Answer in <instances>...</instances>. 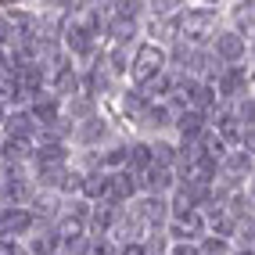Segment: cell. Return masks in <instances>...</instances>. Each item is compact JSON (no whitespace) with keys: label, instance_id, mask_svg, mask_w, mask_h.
<instances>
[{"label":"cell","instance_id":"7","mask_svg":"<svg viewBox=\"0 0 255 255\" xmlns=\"http://www.w3.org/2000/svg\"><path fill=\"white\" fill-rule=\"evenodd\" d=\"M126 165H133V169H151V165H155V158H151V147H147V144L126 147Z\"/></svg>","mask_w":255,"mask_h":255},{"label":"cell","instance_id":"1","mask_svg":"<svg viewBox=\"0 0 255 255\" xmlns=\"http://www.w3.org/2000/svg\"><path fill=\"white\" fill-rule=\"evenodd\" d=\"M162 65H165V54L155 50L151 43H144L137 50V58H133V79H137V83H151V79L162 72Z\"/></svg>","mask_w":255,"mask_h":255},{"label":"cell","instance_id":"11","mask_svg":"<svg viewBox=\"0 0 255 255\" xmlns=\"http://www.w3.org/2000/svg\"><path fill=\"white\" fill-rule=\"evenodd\" d=\"M108 29L115 32V40H119V43H126V40L133 36V22H129V18H123V14H115Z\"/></svg>","mask_w":255,"mask_h":255},{"label":"cell","instance_id":"10","mask_svg":"<svg viewBox=\"0 0 255 255\" xmlns=\"http://www.w3.org/2000/svg\"><path fill=\"white\" fill-rule=\"evenodd\" d=\"M83 194H87V198H101V194H108V173H105V169L87 176V183H83Z\"/></svg>","mask_w":255,"mask_h":255},{"label":"cell","instance_id":"18","mask_svg":"<svg viewBox=\"0 0 255 255\" xmlns=\"http://www.w3.org/2000/svg\"><path fill=\"white\" fill-rule=\"evenodd\" d=\"M252 191H255V187H252Z\"/></svg>","mask_w":255,"mask_h":255},{"label":"cell","instance_id":"17","mask_svg":"<svg viewBox=\"0 0 255 255\" xmlns=\"http://www.w3.org/2000/svg\"><path fill=\"white\" fill-rule=\"evenodd\" d=\"M173 255H201V252H198V248H187V245H180Z\"/></svg>","mask_w":255,"mask_h":255},{"label":"cell","instance_id":"14","mask_svg":"<svg viewBox=\"0 0 255 255\" xmlns=\"http://www.w3.org/2000/svg\"><path fill=\"white\" fill-rule=\"evenodd\" d=\"M241 119L255 129V101H245V105H241Z\"/></svg>","mask_w":255,"mask_h":255},{"label":"cell","instance_id":"15","mask_svg":"<svg viewBox=\"0 0 255 255\" xmlns=\"http://www.w3.org/2000/svg\"><path fill=\"white\" fill-rule=\"evenodd\" d=\"M241 144H245V151H252V155H255V129L241 133Z\"/></svg>","mask_w":255,"mask_h":255},{"label":"cell","instance_id":"16","mask_svg":"<svg viewBox=\"0 0 255 255\" xmlns=\"http://www.w3.org/2000/svg\"><path fill=\"white\" fill-rule=\"evenodd\" d=\"M205 252H209V255H219V252H223V241H209Z\"/></svg>","mask_w":255,"mask_h":255},{"label":"cell","instance_id":"6","mask_svg":"<svg viewBox=\"0 0 255 255\" xmlns=\"http://www.w3.org/2000/svg\"><path fill=\"white\" fill-rule=\"evenodd\" d=\"M144 187H147V191H155V194H158V191H169V187H173V176H169V169H165V165H151Z\"/></svg>","mask_w":255,"mask_h":255},{"label":"cell","instance_id":"13","mask_svg":"<svg viewBox=\"0 0 255 255\" xmlns=\"http://www.w3.org/2000/svg\"><path fill=\"white\" fill-rule=\"evenodd\" d=\"M248 165H252V162H248L245 151H237V155H230V158H227V169H234V173H245Z\"/></svg>","mask_w":255,"mask_h":255},{"label":"cell","instance_id":"9","mask_svg":"<svg viewBox=\"0 0 255 255\" xmlns=\"http://www.w3.org/2000/svg\"><path fill=\"white\" fill-rule=\"evenodd\" d=\"M212 97H216V90L209 87V83H191V94H187V101L194 105V112L205 108V105H212Z\"/></svg>","mask_w":255,"mask_h":255},{"label":"cell","instance_id":"8","mask_svg":"<svg viewBox=\"0 0 255 255\" xmlns=\"http://www.w3.org/2000/svg\"><path fill=\"white\" fill-rule=\"evenodd\" d=\"M32 123H36V119H32L29 112H18V115H11V119H7V129H11V137H14V140H25L29 133H32Z\"/></svg>","mask_w":255,"mask_h":255},{"label":"cell","instance_id":"5","mask_svg":"<svg viewBox=\"0 0 255 255\" xmlns=\"http://www.w3.org/2000/svg\"><path fill=\"white\" fill-rule=\"evenodd\" d=\"M0 223H4L7 234H25L32 227V216L22 212V209H4V212H0Z\"/></svg>","mask_w":255,"mask_h":255},{"label":"cell","instance_id":"2","mask_svg":"<svg viewBox=\"0 0 255 255\" xmlns=\"http://www.w3.org/2000/svg\"><path fill=\"white\" fill-rule=\"evenodd\" d=\"M216 58H223V61L245 58V40L237 36V32H223V36H216Z\"/></svg>","mask_w":255,"mask_h":255},{"label":"cell","instance_id":"12","mask_svg":"<svg viewBox=\"0 0 255 255\" xmlns=\"http://www.w3.org/2000/svg\"><path fill=\"white\" fill-rule=\"evenodd\" d=\"M40 162H65V147L61 144H47V147H40Z\"/></svg>","mask_w":255,"mask_h":255},{"label":"cell","instance_id":"3","mask_svg":"<svg viewBox=\"0 0 255 255\" xmlns=\"http://www.w3.org/2000/svg\"><path fill=\"white\" fill-rule=\"evenodd\" d=\"M212 18H216V11H187L183 14V32L187 36H205Z\"/></svg>","mask_w":255,"mask_h":255},{"label":"cell","instance_id":"4","mask_svg":"<svg viewBox=\"0 0 255 255\" xmlns=\"http://www.w3.org/2000/svg\"><path fill=\"white\" fill-rule=\"evenodd\" d=\"M176 126H180V133H183V140H198L201 133H205V115L201 112H183L180 119H176Z\"/></svg>","mask_w":255,"mask_h":255}]
</instances>
